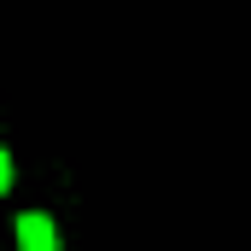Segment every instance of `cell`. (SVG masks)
Returning <instances> with one entry per match:
<instances>
[{"label":"cell","mask_w":251,"mask_h":251,"mask_svg":"<svg viewBox=\"0 0 251 251\" xmlns=\"http://www.w3.org/2000/svg\"><path fill=\"white\" fill-rule=\"evenodd\" d=\"M0 193H12V158H6V146H0Z\"/></svg>","instance_id":"2"},{"label":"cell","mask_w":251,"mask_h":251,"mask_svg":"<svg viewBox=\"0 0 251 251\" xmlns=\"http://www.w3.org/2000/svg\"><path fill=\"white\" fill-rule=\"evenodd\" d=\"M18 251H59V228L41 210H24L18 216Z\"/></svg>","instance_id":"1"}]
</instances>
